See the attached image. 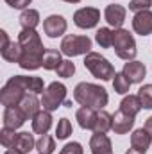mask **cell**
<instances>
[{
  "mask_svg": "<svg viewBox=\"0 0 152 154\" xmlns=\"http://www.w3.org/2000/svg\"><path fill=\"white\" fill-rule=\"evenodd\" d=\"M97 109H91V108H79L75 113V118L79 122V125L82 129H95V122H97Z\"/></svg>",
  "mask_w": 152,
  "mask_h": 154,
  "instance_id": "cell-18",
  "label": "cell"
},
{
  "mask_svg": "<svg viewBox=\"0 0 152 154\" xmlns=\"http://www.w3.org/2000/svg\"><path fill=\"white\" fill-rule=\"evenodd\" d=\"M84 66L90 70V74L100 81H113L116 72H114V66L104 57L100 56L99 52H90L86 54L84 57Z\"/></svg>",
  "mask_w": 152,
  "mask_h": 154,
  "instance_id": "cell-3",
  "label": "cell"
},
{
  "mask_svg": "<svg viewBox=\"0 0 152 154\" xmlns=\"http://www.w3.org/2000/svg\"><path fill=\"white\" fill-rule=\"evenodd\" d=\"M16 79L20 81V84L25 88V91L29 93H43L45 91V84L41 77H27V75H16Z\"/></svg>",
  "mask_w": 152,
  "mask_h": 154,
  "instance_id": "cell-21",
  "label": "cell"
},
{
  "mask_svg": "<svg viewBox=\"0 0 152 154\" xmlns=\"http://www.w3.org/2000/svg\"><path fill=\"white\" fill-rule=\"evenodd\" d=\"M25 120H27V116L18 106H11V108L4 109L2 122H4V127H7V129H14L16 131V129H20L25 124Z\"/></svg>",
  "mask_w": 152,
  "mask_h": 154,
  "instance_id": "cell-10",
  "label": "cell"
},
{
  "mask_svg": "<svg viewBox=\"0 0 152 154\" xmlns=\"http://www.w3.org/2000/svg\"><path fill=\"white\" fill-rule=\"evenodd\" d=\"M18 20L22 29H36L39 23V13L36 9H23Z\"/></svg>",
  "mask_w": 152,
  "mask_h": 154,
  "instance_id": "cell-23",
  "label": "cell"
},
{
  "mask_svg": "<svg viewBox=\"0 0 152 154\" xmlns=\"http://www.w3.org/2000/svg\"><path fill=\"white\" fill-rule=\"evenodd\" d=\"M150 143H152V136L145 127L136 129V131L131 134V147H134V149H138V151L147 152V149L150 147Z\"/></svg>",
  "mask_w": 152,
  "mask_h": 154,
  "instance_id": "cell-17",
  "label": "cell"
},
{
  "mask_svg": "<svg viewBox=\"0 0 152 154\" xmlns=\"http://www.w3.org/2000/svg\"><path fill=\"white\" fill-rule=\"evenodd\" d=\"M52 120L54 118L50 115V111H47V109L38 111L36 115L32 116V131L36 134H47L48 129L52 127Z\"/></svg>",
  "mask_w": 152,
  "mask_h": 154,
  "instance_id": "cell-16",
  "label": "cell"
},
{
  "mask_svg": "<svg viewBox=\"0 0 152 154\" xmlns=\"http://www.w3.org/2000/svg\"><path fill=\"white\" fill-rule=\"evenodd\" d=\"M13 149H18L20 152L23 154H29L32 149H36V140L31 133L23 131V133H18V138H16V143Z\"/></svg>",
  "mask_w": 152,
  "mask_h": 154,
  "instance_id": "cell-22",
  "label": "cell"
},
{
  "mask_svg": "<svg viewBox=\"0 0 152 154\" xmlns=\"http://www.w3.org/2000/svg\"><path fill=\"white\" fill-rule=\"evenodd\" d=\"M63 106H66V108H72V100H65V104Z\"/></svg>",
  "mask_w": 152,
  "mask_h": 154,
  "instance_id": "cell-41",
  "label": "cell"
},
{
  "mask_svg": "<svg viewBox=\"0 0 152 154\" xmlns=\"http://www.w3.org/2000/svg\"><path fill=\"white\" fill-rule=\"evenodd\" d=\"M57 75L63 77V79H68V77H72L75 74V65L70 61V59H63V63L57 66Z\"/></svg>",
  "mask_w": 152,
  "mask_h": 154,
  "instance_id": "cell-33",
  "label": "cell"
},
{
  "mask_svg": "<svg viewBox=\"0 0 152 154\" xmlns=\"http://www.w3.org/2000/svg\"><path fill=\"white\" fill-rule=\"evenodd\" d=\"M113 38H114V31H111L109 27H100L95 34V41L102 47V48H109L113 47Z\"/></svg>",
  "mask_w": 152,
  "mask_h": 154,
  "instance_id": "cell-27",
  "label": "cell"
},
{
  "mask_svg": "<svg viewBox=\"0 0 152 154\" xmlns=\"http://www.w3.org/2000/svg\"><path fill=\"white\" fill-rule=\"evenodd\" d=\"M61 54H63V52H59V50L47 48V52H45V56H43V68H45V70H57V66L63 63Z\"/></svg>",
  "mask_w": 152,
  "mask_h": 154,
  "instance_id": "cell-24",
  "label": "cell"
},
{
  "mask_svg": "<svg viewBox=\"0 0 152 154\" xmlns=\"http://www.w3.org/2000/svg\"><path fill=\"white\" fill-rule=\"evenodd\" d=\"M113 47H114V54L120 59H125V61H132L138 54L134 36L125 29H114Z\"/></svg>",
  "mask_w": 152,
  "mask_h": 154,
  "instance_id": "cell-4",
  "label": "cell"
},
{
  "mask_svg": "<svg viewBox=\"0 0 152 154\" xmlns=\"http://www.w3.org/2000/svg\"><path fill=\"white\" fill-rule=\"evenodd\" d=\"M125 77L131 81V82H141L145 75H147V68H145V65L141 63V61H127L125 65H123V70H122Z\"/></svg>",
  "mask_w": 152,
  "mask_h": 154,
  "instance_id": "cell-14",
  "label": "cell"
},
{
  "mask_svg": "<svg viewBox=\"0 0 152 154\" xmlns=\"http://www.w3.org/2000/svg\"><path fill=\"white\" fill-rule=\"evenodd\" d=\"M120 109H122L123 113H127V115L136 116L141 109H143V106H141L138 95H125V97L122 99V102H120Z\"/></svg>",
  "mask_w": 152,
  "mask_h": 154,
  "instance_id": "cell-20",
  "label": "cell"
},
{
  "mask_svg": "<svg viewBox=\"0 0 152 154\" xmlns=\"http://www.w3.org/2000/svg\"><path fill=\"white\" fill-rule=\"evenodd\" d=\"M31 2L32 0H5V4L7 5H11L13 9H29V5H31Z\"/></svg>",
  "mask_w": 152,
  "mask_h": 154,
  "instance_id": "cell-36",
  "label": "cell"
},
{
  "mask_svg": "<svg viewBox=\"0 0 152 154\" xmlns=\"http://www.w3.org/2000/svg\"><path fill=\"white\" fill-rule=\"evenodd\" d=\"M59 154H84V149H82V145L79 142H70L61 149Z\"/></svg>",
  "mask_w": 152,
  "mask_h": 154,
  "instance_id": "cell-35",
  "label": "cell"
},
{
  "mask_svg": "<svg viewBox=\"0 0 152 154\" xmlns=\"http://www.w3.org/2000/svg\"><path fill=\"white\" fill-rule=\"evenodd\" d=\"M138 99L143 109H152V84H143L138 90Z\"/></svg>",
  "mask_w": 152,
  "mask_h": 154,
  "instance_id": "cell-31",
  "label": "cell"
},
{
  "mask_svg": "<svg viewBox=\"0 0 152 154\" xmlns=\"http://www.w3.org/2000/svg\"><path fill=\"white\" fill-rule=\"evenodd\" d=\"M66 91L68 90H66V86L63 82H52V84H48L45 88L43 95H41V106H43V109L54 111L59 106H63L65 100H66Z\"/></svg>",
  "mask_w": 152,
  "mask_h": 154,
  "instance_id": "cell-5",
  "label": "cell"
},
{
  "mask_svg": "<svg viewBox=\"0 0 152 154\" xmlns=\"http://www.w3.org/2000/svg\"><path fill=\"white\" fill-rule=\"evenodd\" d=\"M150 5H152L150 0H131V2H129V9L134 11V13L147 11V9H150Z\"/></svg>",
  "mask_w": 152,
  "mask_h": 154,
  "instance_id": "cell-34",
  "label": "cell"
},
{
  "mask_svg": "<svg viewBox=\"0 0 152 154\" xmlns=\"http://www.w3.org/2000/svg\"><path fill=\"white\" fill-rule=\"evenodd\" d=\"M150 2H152V0H150Z\"/></svg>",
  "mask_w": 152,
  "mask_h": 154,
  "instance_id": "cell-43",
  "label": "cell"
},
{
  "mask_svg": "<svg viewBox=\"0 0 152 154\" xmlns=\"http://www.w3.org/2000/svg\"><path fill=\"white\" fill-rule=\"evenodd\" d=\"M25 93H29V91H25V88L20 84V81L16 79V75H13L5 82V86L2 88V91H0V102L5 108L18 106L22 102V99L25 97Z\"/></svg>",
  "mask_w": 152,
  "mask_h": 154,
  "instance_id": "cell-7",
  "label": "cell"
},
{
  "mask_svg": "<svg viewBox=\"0 0 152 154\" xmlns=\"http://www.w3.org/2000/svg\"><path fill=\"white\" fill-rule=\"evenodd\" d=\"M131 81L125 77L123 72H118L113 79V90L116 93H120V95H125V93H129V88H131Z\"/></svg>",
  "mask_w": 152,
  "mask_h": 154,
  "instance_id": "cell-29",
  "label": "cell"
},
{
  "mask_svg": "<svg viewBox=\"0 0 152 154\" xmlns=\"http://www.w3.org/2000/svg\"><path fill=\"white\" fill-rule=\"evenodd\" d=\"M4 154H23V152H20L18 149H7V151H5Z\"/></svg>",
  "mask_w": 152,
  "mask_h": 154,
  "instance_id": "cell-40",
  "label": "cell"
},
{
  "mask_svg": "<svg viewBox=\"0 0 152 154\" xmlns=\"http://www.w3.org/2000/svg\"><path fill=\"white\" fill-rule=\"evenodd\" d=\"M36 151L39 154H52L56 151V138L50 134H41V138L36 142Z\"/></svg>",
  "mask_w": 152,
  "mask_h": 154,
  "instance_id": "cell-28",
  "label": "cell"
},
{
  "mask_svg": "<svg viewBox=\"0 0 152 154\" xmlns=\"http://www.w3.org/2000/svg\"><path fill=\"white\" fill-rule=\"evenodd\" d=\"M63 2H68V4H79L81 0H63Z\"/></svg>",
  "mask_w": 152,
  "mask_h": 154,
  "instance_id": "cell-42",
  "label": "cell"
},
{
  "mask_svg": "<svg viewBox=\"0 0 152 154\" xmlns=\"http://www.w3.org/2000/svg\"><path fill=\"white\" fill-rule=\"evenodd\" d=\"M125 154H145V152H143V151H138V149H134V147H131Z\"/></svg>",
  "mask_w": 152,
  "mask_h": 154,
  "instance_id": "cell-39",
  "label": "cell"
},
{
  "mask_svg": "<svg viewBox=\"0 0 152 154\" xmlns=\"http://www.w3.org/2000/svg\"><path fill=\"white\" fill-rule=\"evenodd\" d=\"M61 52L68 57L75 56H86L91 52V39L88 36H79V34H68L61 41Z\"/></svg>",
  "mask_w": 152,
  "mask_h": 154,
  "instance_id": "cell-6",
  "label": "cell"
},
{
  "mask_svg": "<svg viewBox=\"0 0 152 154\" xmlns=\"http://www.w3.org/2000/svg\"><path fill=\"white\" fill-rule=\"evenodd\" d=\"M18 43L22 45V57H20V68L23 70H38L43 66V56L47 48L43 47V41L36 32V29H22L18 34Z\"/></svg>",
  "mask_w": 152,
  "mask_h": 154,
  "instance_id": "cell-1",
  "label": "cell"
},
{
  "mask_svg": "<svg viewBox=\"0 0 152 154\" xmlns=\"http://www.w3.org/2000/svg\"><path fill=\"white\" fill-rule=\"evenodd\" d=\"M66 27H68V23H66L65 16H61V14H50L43 22V31H45V34L48 38H59V36H63L66 32Z\"/></svg>",
  "mask_w": 152,
  "mask_h": 154,
  "instance_id": "cell-9",
  "label": "cell"
},
{
  "mask_svg": "<svg viewBox=\"0 0 152 154\" xmlns=\"http://www.w3.org/2000/svg\"><path fill=\"white\" fill-rule=\"evenodd\" d=\"M90 149L91 154H113L111 140L106 133H95L90 138Z\"/></svg>",
  "mask_w": 152,
  "mask_h": 154,
  "instance_id": "cell-13",
  "label": "cell"
},
{
  "mask_svg": "<svg viewBox=\"0 0 152 154\" xmlns=\"http://www.w3.org/2000/svg\"><path fill=\"white\" fill-rule=\"evenodd\" d=\"M39 106H41V100H38V95H36V93H25V97H23L22 102L18 104V108L25 113L27 118H32L38 111H41Z\"/></svg>",
  "mask_w": 152,
  "mask_h": 154,
  "instance_id": "cell-19",
  "label": "cell"
},
{
  "mask_svg": "<svg viewBox=\"0 0 152 154\" xmlns=\"http://www.w3.org/2000/svg\"><path fill=\"white\" fill-rule=\"evenodd\" d=\"M145 129L150 133V136H152V116H149V118H147V122H145Z\"/></svg>",
  "mask_w": 152,
  "mask_h": 154,
  "instance_id": "cell-38",
  "label": "cell"
},
{
  "mask_svg": "<svg viewBox=\"0 0 152 154\" xmlns=\"http://www.w3.org/2000/svg\"><path fill=\"white\" fill-rule=\"evenodd\" d=\"M113 129V115H109L108 111L100 109L97 113V122H95V133H108Z\"/></svg>",
  "mask_w": 152,
  "mask_h": 154,
  "instance_id": "cell-25",
  "label": "cell"
},
{
  "mask_svg": "<svg viewBox=\"0 0 152 154\" xmlns=\"http://www.w3.org/2000/svg\"><path fill=\"white\" fill-rule=\"evenodd\" d=\"M125 16H127V9L120 4H109L104 11V18L106 22L114 27V29H122L123 22H125Z\"/></svg>",
  "mask_w": 152,
  "mask_h": 154,
  "instance_id": "cell-12",
  "label": "cell"
},
{
  "mask_svg": "<svg viewBox=\"0 0 152 154\" xmlns=\"http://www.w3.org/2000/svg\"><path fill=\"white\" fill-rule=\"evenodd\" d=\"M74 100L81 106L91 108V109H102L109 102V95L106 88L93 84V82H79L74 90Z\"/></svg>",
  "mask_w": 152,
  "mask_h": 154,
  "instance_id": "cell-2",
  "label": "cell"
},
{
  "mask_svg": "<svg viewBox=\"0 0 152 154\" xmlns=\"http://www.w3.org/2000/svg\"><path fill=\"white\" fill-rule=\"evenodd\" d=\"M132 29L140 36H149L152 34V11H140L132 16Z\"/></svg>",
  "mask_w": 152,
  "mask_h": 154,
  "instance_id": "cell-11",
  "label": "cell"
},
{
  "mask_svg": "<svg viewBox=\"0 0 152 154\" xmlns=\"http://www.w3.org/2000/svg\"><path fill=\"white\" fill-rule=\"evenodd\" d=\"M134 127V116L123 113L122 109H118L113 115V131L116 134H125Z\"/></svg>",
  "mask_w": 152,
  "mask_h": 154,
  "instance_id": "cell-15",
  "label": "cell"
},
{
  "mask_svg": "<svg viewBox=\"0 0 152 154\" xmlns=\"http://www.w3.org/2000/svg\"><path fill=\"white\" fill-rule=\"evenodd\" d=\"M100 20V11L97 7H81L74 13V23L79 29H93Z\"/></svg>",
  "mask_w": 152,
  "mask_h": 154,
  "instance_id": "cell-8",
  "label": "cell"
},
{
  "mask_svg": "<svg viewBox=\"0 0 152 154\" xmlns=\"http://www.w3.org/2000/svg\"><path fill=\"white\" fill-rule=\"evenodd\" d=\"M2 57L9 63H20L22 57V45L18 41H11L5 48H2Z\"/></svg>",
  "mask_w": 152,
  "mask_h": 154,
  "instance_id": "cell-26",
  "label": "cell"
},
{
  "mask_svg": "<svg viewBox=\"0 0 152 154\" xmlns=\"http://www.w3.org/2000/svg\"><path fill=\"white\" fill-rule=\"evenodd\" d=\"M0 38H2V47H0V48H5V47L11 43L9 38H7V32H5V31H0Z\"/></svg>",
  "mask_w": 152,
  "mask_h": 154,
  "instance_id": "cell-37",
  "label": "cell"
},
{
  "mask_svg": "<svg viewBox=\"0 0 152 154\" xmlns=\"http://www.w3.org/2000/svg\"><path fill=\"white\" fill-rule=\"evenodd\" d=\"M16 138H18V133L14 129H7L4 127L0 131V143L5 147V149H13L14 143H16Z\"/></svg>",
  "mask_w": 152,
  "mask_h": 154,
  "instance_id": "cell-30",
  "label": "cell"
},
{
  "mask_svg": "<svg viewBox=\"0 0 152 154\" xmlns=\"http://www.w3.org/2000/svg\"><path fill=\"white\" fill-rule=\"evenodd\" d=\"M72 122L68 120V118H61L59 122H57V127H56V136H57V140H66L70 134H72Z\"/></svg>",
  "mask_w": 152,
  "mask_h": 154,
  "instance_id": "cell-32",
  "label": "cell"
}]
</instances>
